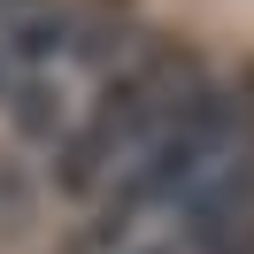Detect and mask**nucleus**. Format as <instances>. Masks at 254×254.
<instances>
[{
	"mask_svg": "<svg viewBox=\"0 0 254 254\" xmlns=\"http://www.w3.org/2000/svg\"><path fill=\"white\" fill-rule=\"evenodd\" d=\"M200 85H208V77H200V54H192V47H177V39H146V47H131V62L108 69V85L85 100L77 131L62 139V170H54L62 192H100L192 93H200Z\"/></svg>",
	"mask_w": 254,
	"mask_h": 254,
	"instance_id": "1",
	"label": "nucleus"
},
{
	"mask_svg": "<svg viewBox=\"0 0 254 254\" xmlns=\"http://www.w3.org/2000/svg\"><path fill=\"white\" fill-rule=\"evenodd\" d=\"M146 254H208V239H192V231H177V239H162V247H146Z\"/></svg>",
	"mask_w": 254,
	"mask_h": 254,
	"instance_id": "3",
	"label": "nucleus"
},
{
	"mask_svg": "<svg viewBox=\"0 0 254 254\" xmlns=\"http://www.w3.org/2000/svg\"><path fill=\"white\" fill-rule=\"evenodd\" d=\"M208 254H254V223H247V231H223V239H208Z\"/></svg>",
	"mask_w": 254,
	"mask_h": 254,
	"instance_id": "2",
	"label": "nucleus"
}]
</instances>
